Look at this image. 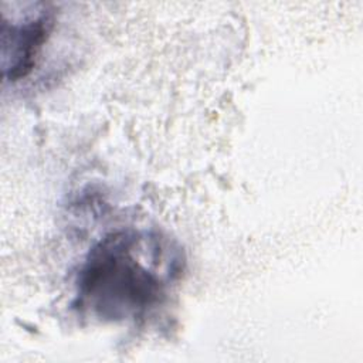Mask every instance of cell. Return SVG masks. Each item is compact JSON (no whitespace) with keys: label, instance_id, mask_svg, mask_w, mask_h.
I'll return each mask as SVG.
<instances>
[{"label":"cell","instance_id":"cell-1","mask_svg":"<svg viewBox=\"0 0 363 363\" xmlns=\"http://www.w3.org/2000/svg\"><path fill=\"white\" fill-rule=\"evenodd\" d=\"M182 264L180 251L160 234L112 231L79 267L75 308L102 322L143 318L164 301Z\"/></svg>","mask_w":363,"mask_h":363},{"label":"cell","instance_id":"cell-2","mask_svg":"<svg viewBox=\"0 0 363 363\" xmlns=\"http://www.w3.org/2000/svg\"><path fill=\"white\" fill-rule=\"evenodd\" d=\"M52 28L54 11L45 3L33 4L11 18L3 14L1 69L6 79H23L34 69Z\"/></svg>","mask_w":363,"mask_h":363}]
</instances>
